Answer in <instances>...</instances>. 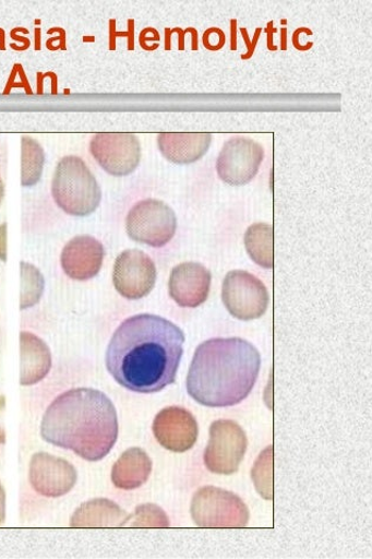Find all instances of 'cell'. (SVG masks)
<instances>
[{
  "label": "cell",
  "mask_w": 372,
  "mask_h": 559,
  "mask_svg": "<svg viewBox=\"0 0 372 559\" xmlns=\"http://www.w3.org/2000/svg\"><path fill=\"white\" fill-rule=\"evenodd\" d=\"M191 513L201 528H244L250 518L248 507L240 497L214 486L197 490Z\"/></svg>",
  "instance_id": "5b68a950"
},
{
  "label": "cell",
  "mask_w": 372,
  "mask_h": 559,
  "mask_svg": "<svg viewBox=\"0 0 372 559\" xmlns=\"http://www.w3.org/2000/svg\"><path fill=\"white\" fill-rule=\"evenodd\" d=\"M52 367V355L40 337L21 333V384L33 385L44 380Z\"/></svg>",
  "instance_id": "e0dca14e"
},
{
  "label": "cell",
  "mask_w": 372,
  "mask_h": 559,
  "mask_svg": "<svg viewBox=\"0 0 372 559\" xmlns=\"http://www.w3.org/2000/svg\"><path fill=\"white\" fill-rule=\"evenodd\" d=\"M212 144L208 132H164L158 135L163 156L175 164H192L205 156Z\"/></svg>",
  "instance_id": "2e32d148"
},
{
  "label": "cell",
  "mask_w": 372,
  "mask_h": 559,
  "mask_svg": "<svg viewBox=\"0 0 372 559\" xmlns=\"http://www.w3.org/2000/svg\"><path fill=\"white\" fill-rule=\"evenodd\" d=\"M94 158L109 175L124 177L139 167L142 147L137 138L129 132H101L91 142Z\"/></svg>",
  "instance_id": "9c48e42d"
},
{
  "label": "cell",
  "mask_w": 372,
  "mask_h": 559,
  "mask_svg": "<svg viewBox=\"0 0 372 559\" xmlns=\"http://www.w3.org/2000/svg\"><path fill=\"white\" fill-rule=\"evenodd\" d=\"M152 462L145 451L132 448L125 451L112 467L111 479L117 488H140L149 478Z\"/></svg>",
  "instance_id": "d6986e66"
},
{
  "label": "cell",
  "mask_w": 372,
  "mask_h": 559,
  "mask_svg": "<svg viewBox=\"0 0 372 559\" xmlns=\"http://www.w3.org/2000/svg\"><path fill=\"white\" fill-rule=\"evenodd\" d=\"M184 334L171 321L139 314L124 321L111 337L107 368L129 391L152 394L176 382Z\"/></svg>",
  "instance_id": "6da1fadb"
},
{
  "label": "cell",
  "mask_w": 372,
  "mask_h": 559,
  "mask_svg": "<svg viewBox=\"0 0 372 559\" xmlns=\"http://www.w3.org/2000/svg\"><path fill=\"white\" fill-rule=\"evenodd\" d=\"M154 433L163 448L178 453L185 452L196 443L197 421L189 411L169 406L156 416Z\"/></svg>",
  "instance_id": "4fadbf2b"
},
{
  "label": "cell",
  "mask_w": 372,
  "mask_h": 559,
  "mask_svg": "<svg viewBox=\"0 0 372 559\" xmlns=\"http://www.w3.org/2000/svg\"><path fill=\"white\" fill-rule=\"evenodd\" d=\"M211 438L203 461L216 474L231 476L239 471L248 449L244 430L236 421L219 419L213 423Z\"/></svg>",
  "instance_id": "52a82bcc"
},
{
  "label": "cell",
  "mask_w": 372,
  "mask_h": 559,
  "mask_svg": "<svg viewBox=\"0 0 372 559\" xmlns=\"http://www.w3.org/2000/svg\"><path fill=\"white\" fill-rule=\"evenodd\" d=\"M29 481L40 496L60 498L71 492L77 481V472L71 463L40 452L31 461Z\"/></svg>",
  "instance_id": "7c38bea8"
},
{
  "label": "cell",
  "mask_w": 372,
  "mask_h": 559,
  "mask_svg": "<svg viewBox=\"0 0 372 559\" xmlns=\"http://www.w3.org/2000/svg\"><path fill=\"white\" fill-rule=\"evenodd\" d=\"M263 159L261 144L245 138H233L219 152L217 175L231 186H243L256 177Z\"/></svg>",
  "instance_id": "8fae6325"
},
{
  "label": "cell",
  "mask_w": 372,
  "mask_h": 559,
  "mask_svg": "<svg viewBox=\"0 0 372 559\" xmlns=\"http://www.w3.org/2000/svg\"><path fill=\"white\" fill-rule=\"evenodd\" d=\"M250 259L264 269H274V228L267 224H255L244 235Z\"/></svg>",
  "instance_id": "ffe728a7"
},
{
  "label": "cell",
  "mask_w": 372,
  "mask_h": 559,
  "mask_svg": "<svg viewBox=\"0 0 372 559\" xmlns=\"http://www.w3.org/2000/svg\"><path fill=\"white\" fill-rule=\"evenodd\" d=\"M22 293L21 310H26L38 304L45 289V280L38 267L21 263Z\"/></svg>",
  "instance_id": "7402d4cb"
},
{
  "label": "cell",
  "mask_w": 372,
  "mask_h": 559,
  "mask_svg": "<svg viewBox=\"0 0 372 559\" xmlns=\"http://www.w3.org/2000/svg\"><path fill=\"white\" fill-rule=\"evenodd\" d=\"M223 300L232 317L248 321L265 314L269 296L266 286L256 276L243 270H233L224 281Z\"/></svg>",
  "instance_id": "ba28073f"
},
{
  "label": "cell",
  "mask_w": 372,
  "mask_h": 559,
  "mask_svg": "<svg viewBox=\"0 0 372 559\" xmlns=\"http://www.w3.org/2000/svg\"><path fill=\"white\" fill-rule=\"evenodd\" d=\"M128 514L108 499H95L81 504L71 519L74 528L124 527Z\"/></svg>",
  "instance_id": "ac0fdd59"
},
{
  "label": "cell",
  "mask_w": 372,
  "mask_h": 559,
  "mask_svg": "<svg viewBox=\"0 0 372 559\" xmlns=\"http://www.w3.org/2000/svg\"><path fill=\"white\" fill-rule=\"evenodd\" d=\"M5 397L0 396V444H5L7 442V435H5V428H4V414H5Z\"/></svg>",
  "instance_id": "d4e9b609"
},
{
  "label": "cell",
  "mask_w": 372,
  "mask_h": 559,
  "mask_svg": "<svg viewBox=\"0 0 372 559\" xmlns=\"http://www.w3.org/2000/svg\"><path fill=\"white\" fill-rule=\"evenodd\" d=\"M7 224L0 226V260L7 262Z\"/></svg>",
  "instance_id": "484cf974"
},
{
  "label": "cell",
  "mask_w": 372,
  "mask_h": 559,
  "mask_svg": "<svg viewBox=\"0 0 372 559\" xmlns=\"http://www.w3.org/2000/svg\"><path fill=\"white\" fill-rule=\"evenodd\" d=\"M274 448H267L261 455L252 469V479L255 481L259 493L267 499H274Z\"/></svg>",
  "instance_id": "603a6c76"
},
{
  "label": "cell",
  "mask_w": 372,
  "mask_h": 559,
  "mask_svg": "<svg viewBox=\"0 0 372 559\" xmlns=\"http://www.w3.org/2000/svg\"><path fill=\"white\" fill-rule=\"evenodd\" d=\"M4 194H5L4 182L2 179H0V203H2V201L4 199Z\"/></svg>",
  "instance_id": "83f0119b"
},
{
  "label": "cell",
  "mask_w": 372,
  "mask_h": 559,
  "mask_svg": "<svg viewBox=\"0 0 372 559\" xmlns=\"http://www.w3.org/2000/svg\"><path fill=\"white\" fill-rule=\"evenodd\" d=\"M57 205L67 214L88 216L100 203L101 191L91 169L81 158L68 156L57 166L52 183Z\"/></svg>",
  "instance_id": "277c9868"
},
{
  "label": "cell",
  "mask_w": 372,
  "mask_h": 559,
  "mask_svg": "<svg viewBox=\"0 0 372 559\" xmlns=\"http://www.w3.org/2000/svg\"><path fill=\"white\" fill-rule=\"evenodd\" d=\"M41 436L47 443L71 450L83 460H104L117 442L115 405L95 389H71L48 406Z\"/></svg>",
  "instance_id": "7a4b0ae2"
},
{
  "label": "cell",
  "mask_w": 372,
  "mask_h": 559,
  "mask_svg": "<svg viewBox=\"0 0 372 559\" xmlns=\"http://www.w3.org/2000/svg\"><path fill=\"white\" fill-rule=\"evenodd\" d=\"M105 247L92 236H77L68 242L61 253L65 275L76 281L94 278L104 264Z\"/></svg>",
  "instance_id": "9a60e30c"
},
{
  "label": "cell",
  "mask_w": 372,
  "mask_h": 559,
  "mask_svg": "<svg viewBox=\"0 0 372 559\" xmlns=\"http://www.w3.org/2000/svg\"><path fill=\"white\" fill-rule=\"evenodd\" d=\"M124 527L168 528L169 519L160 507L147 503L139 506L134 514L128 516Z\"/></svg>",
  "instance_id": "cb8c5ba5"
},
{
  "label": "cell",
  "mask_w": 372,
  "mask_h": 559,
  "mask_svg": "<svg viewBox=\"0 0 372 559\" xmlns=\"http://www.w3.org/2000/svg\"><path fill=\"white\" fill-rule=\"evenodd\" d=\"M261 365L259 349L243 338H211L194 354L188 392L193 400L209 408L239 404L255 386Z\"/></svg>",
  "instance_id": "3957f363"
},
{
  "label": "cell",
  "mask_w": 372,
  "mask_h": 559,
  "mask_svg": "<svg viewBox=\"0 0 372 559\" xmlns=\"http://www.w3.org/2000/svg\"><path fill=\"white\" fill-rule=\"evenodd\" d=\"M177 227L173 210L156 199L135 203L127 217V231L131 239L154 248H161L171 242Z\"/></svg>",
  "instance_id": "8992f818"
},
{
  "label": "cell",
  "mask_w": 372,
  "mask_h": 559,
  "mask_svg": "<svg viewBox=\"0 0 372 559\" xmlns=\"http://www.w3.org/2000/svg\"><path fill=\"white\" fill-rule=\"evenodd\" d=\"M212 284L211 271L200 263L177 265L169 277V296L181 308L195 309L208 298Z\"/></svg>",
  "instance_id": "5bb4252c"
},
{
  "label": "cell",
  "mask_w": 372,
  "mask_h": 559,
  "mask_svg": "<svg viewBox=\"0 0 372 559\" xmlns=\"http://www.w3.org/2000/svg\"><path fill=\"white\" fill-rule=\"evenodd\" d=\"M112 280L118 294L131 300L142 299L154 290L156 264L142 250H125L115 262Z\"/></svg>",
  "instance_id": "30bf717a"
},
{
  "label": "cell",
  "mask_w": 372,
  "mask_h": 559,
  "mask_svg": "<svg viewBox=\"0 0 372 559\" xmlns=\"http://www.w3.org/2000/svg\"><path fill=\"white\" fill-rule=\"evenodd\" d=\"M7 515V496L2 484H0V524L4 523Z\"/></svg>",
  "instance_id": "4316f807"
},
{
  "label": "cell",
  "mask_w": 372,
  "mask_h": 559,
  "mask_svg": "<svg viewBox=\"0 0 372 559\" xmlns=\"http://www.w3.org/2000/svg\"><path fill=\"white\" fill-rule=\"evenodd\" d=\"M44 165V148L36 140L25 135L22 140V185L24 188H32L39 182Z\"/></svg>",
  "instance_id": "44dd1931"
}]
</instances>
